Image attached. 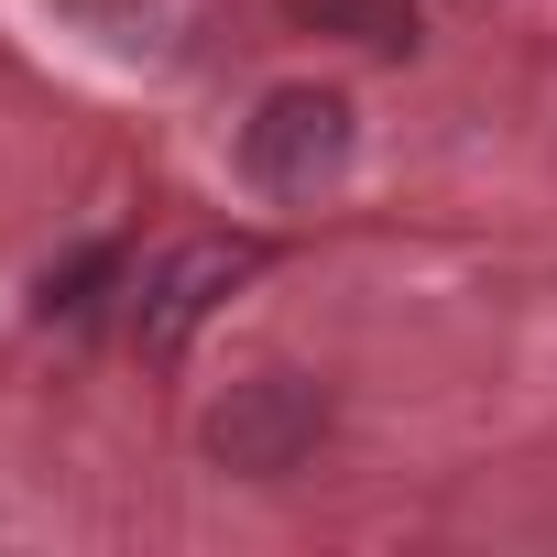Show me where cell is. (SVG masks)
Here are the masks:
<instances>
[{"instance_id": "7a4b0ae2", "label": "cell", "mask_w": 557, "mask_h": 557, "mask_svg": "<svg viewBox=\"0 0 557 557\" xmlns=\"http://www.w3.org/2000/svg\"><path fill=\"white\" fill-rule=\"evenodd\" d=\"M329 416H339V405H329V383H318L307 361H262V372H240L230 394H208L197 448H208L219 481H296V470L318 459Z\"/></svg>"}, {"instance_id": "5b68a950", "label": "cell", "mask_w": 557, "mask_h": 557, "mask_svg": "<svg viewBox=\"0 0 557 557\" xmlns=\"http://www.w3.org/2000/svg\"><path fill=\"white\" fill-rule=\"evenodd\" d=\"M285 23L339 34V45H361V55H416V45H426V12H416V0H285Z\"/></svg>"}, {"instance_id": "6da1fadb", "label": "cell", "mask_w": 557, "mask_h": 557, "mask_svg": "<svg viewBox=\"0 0 557 557\" xmlns=\"http://www.w3.org/2000/svg\"><path fill=\"white\" fill-rule=\"evenodd\" d=\"M350 153H361V110H350V88H329V77L262 88L251 121H240V143H230V164H240V186H251L262 208H318V197H339V186H350Z\"/></svg>"}, {"instance_id": "3957f363", "label": "cell", "mask_w": 557, "mask_h": 557, "mask_svg": "<svg viewBox=\"0 0 557 557\" xmlns=\"http://www.w3.org/2000/svg\"><path fill=\"white\" fill-rule=\"evenodd\" d=\"M262 273V240L251 230H197L175 251H153L132 285H121V318H132V350L143 361H186V339Z\"/></svg>"}, {"instance_id": "8992f818", "label": "cell", "mask_w": 557, "mask_h": 557, "mask_svg": "<svg viewBox=\"0 0 557 557\" xmlns=\"http://www.w3.org/2000/svg\"><path fill=\"white\" fill-rule=\"evenodd\" d=\"M99 285H121V251H110V240H88L66 273H45V285H34V318H45V329H77V318L99 307Z\"/></svg>"}, {"instance_id": "277c9868", "label": "cell", "mask_w": 557, "mask_h": 557, "mask_svg": "<svg viewBox=\"0 0 557 557\" xmlns=\"http://www.w3.org/2000/svg\"><path fill=\"white\" fill-rule=\"evenodd\" d=\"M55 12H66L99 55H121V66H164V55L186 45V23H197V0H55Z\"/></svg>"}]
</instances>
